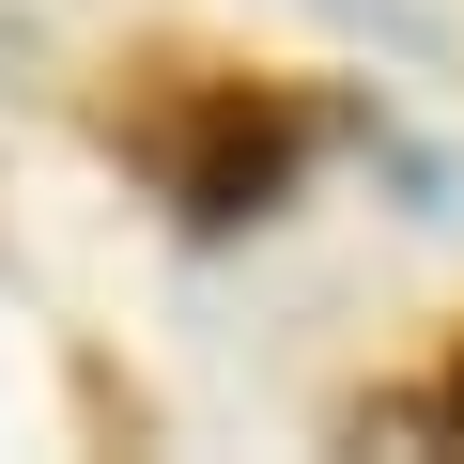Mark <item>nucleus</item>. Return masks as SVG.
Here are the masks:
<instances>
[{"mask_svg": "<svg viewBox=\"0 0 464 464\" xmlns=\"http://www.w3.org/2000/svg\"><path fill=\"white\" fill-rule=\"evenodd\" d=\"M449 418H464V372H449Z\"/></svg>", "mask_w": 464, "mask_h": 464, "instance_id": "1", "label": "nucleus"}]
</instances>
